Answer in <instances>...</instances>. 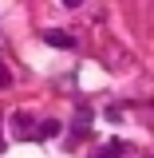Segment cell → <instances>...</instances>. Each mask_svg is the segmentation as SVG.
<instances>
[{"label": "cell", "instance_id": "1", "mask_svg": "<svg viewBox=\"0 0 154 158\" xmlns=\"http://www.w3.org/2000/svg\"><path fill=\"white\" fill-rule=\"evenodd\" d=\"M44 44H52V48H75V40L67 32H44Z\"/></svg>", "mask_w": 154, "mask_h": 158}, {"label": "cell", "instance_id": "2", "mask_svg": "<svg viewBox=\"0 0 154 158\" xmlns=\"http://www.w3.org/2000/svg\"><path fill=\"white\" fill-rule=\"evenodd\" d=\"M16 131H20V135H28V131H32V118H28V115H16Z\"/></svg>", "mask_w": 154, "mask_h": 158}, {"label": "cell", "instance_id": "3", "mask_svg": "<svg viewBox=\"0 0 154 158\" xmlns=\"http://www.w3.org/2000/svg\"><path fill=\"white\" fill-rule=\"evenodd\" d=\"M63 4H67V8H79V4H83V0H63Z\"/></svg>", "mask_w": 154, "mask_h": 158}]
</instances>
